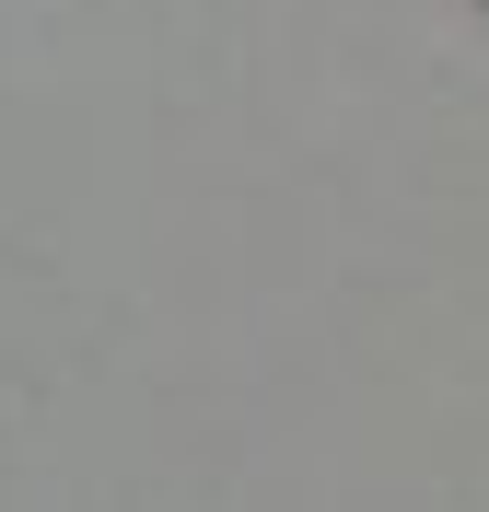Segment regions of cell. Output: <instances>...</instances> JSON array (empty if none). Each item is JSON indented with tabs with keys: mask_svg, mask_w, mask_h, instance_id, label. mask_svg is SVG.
Instances as JSON below:
<instances>
[]
</instances>
